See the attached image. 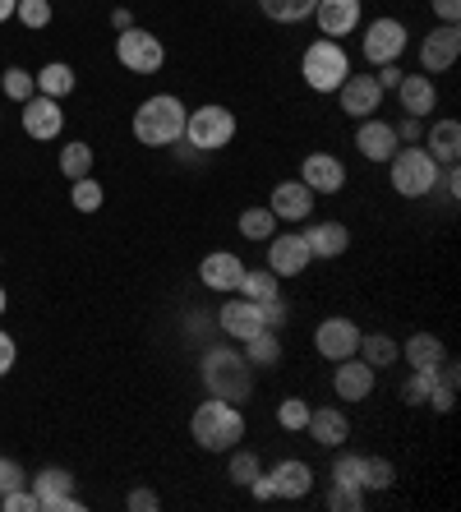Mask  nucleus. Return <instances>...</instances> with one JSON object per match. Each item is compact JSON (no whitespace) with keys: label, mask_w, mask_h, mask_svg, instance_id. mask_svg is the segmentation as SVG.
I'll return each instance as SVG.
<instances>
[{"label":"nucleus","mask_w":461,"mask_h":512,"mask_svg":"<svg viewBox=\"0 0 461 512\" xmlns=\"http://www.w3.org/2000/svg\"><path fill=\"white\" fill-rule=\"evenodd\" d=\"M185 116H190V107L176 93H153L148 102H139L130 130L143 148H176L185 139Z\"/></svg>","instance_id":"1"},{"label":"nucleus","mask_w":461,"mask_h":512,"mask_svg":"<svg viewBox=\"0 0 461 512\" xmlns=\"http://www.w3.org/2000/svg\"><path fill=\"white\" fill-rule=\"evenodd\" d=\"M190 434H194V443H199L203 453H231V448L245 439V416H240L236 402L208 397V402L194 406Z\"/></svg>","instance_id":"2"},{"label":"nucleus","mask_w":461,"mask_h":512,"mask_svg":"<svg viewBox=\"0 0 461 512\" xmlns=\"http://www.w3.org/2000/svg\"><path fill=\"white\" fill-rule=\"evenodd\" d=\"M203 388H208V397H222V402H245L254 393V365L245 360V351H236V346L203 351Z\"/></svg>","instance_id":"3"},{"label":"nucleus","mask_w":461,"mask_h":512,"mask_svg":"<svg viewBox=\"0 0 461 512\" xmlns=\"http://www.w3.org/2000/svg\"><path fill=\"white\" fill-rule=\"evenodd\" d=\"M300 74H305V88H314V93H337L346 84V74H351V56H346L342 42L319 37L300 56Z\"/></svg>","instance_id":"4"},{"label":"nucleus","mask_w":461,"mask_h":512,"mask_svg":"<svg viewBox=\"0 0 461 512\" xmlns=\"http://www.w3.org/2000/svg\"><path fill=\"white\" fill-rule=\"evenodd\" d=\"M236 111L222 107V102H208V107H194L185 116V143L194 153H222L226 143L236 139Z\"/></svg>","instance_id":"5"},{"label":"nucleus","mask_w":461,"mask_h":512,"mask_svg":"<svg viewBox=\"0 0 461 512\" xmlns=\"http://www.w3.org/2000/svg\"><path fill=\"white\" fill-rule=\"evenodd\" d=\"M388 167H392V190L402 194V199H425V194H434L438 176H443V167H438L425 148H397Z\"/></svg>","instance_id":"6"},{"label":"nucleus","mask_w":461,"mask_h":512,"mask_svg":"<svg viewBox=\"0 0 461 512\" xmlns=\"http://www.w3.org/2000/svg\"><path fill=\"white\" fill-rule=\"evenodd\" d=\"M116 60L130 74H157L166 65V47H162V37H153L148 28L134 24L125 33H116Z\"/></svg>","instance_id":"7"},{"label":"nucleus","mask_w":461,"mask_h":512,"mask_svg":"<svg viewBox=\"0 0 461 512\" xmlns=\"http://www.w3.org/2000/svg\"><path fill=\"white\" fill-rule=\"evenodd\" d=\"M360 51H365V60L379 70V65H397L406 51V24L402 19H374V24L365 28V42H360Z\"/></svg>","instance_id":"8"},{"label":"nucleus","mask_w":461,"mask_h":512,"mask_svg":"<svg viewBox=\"0 0 461 512\" xmlns=\"http://www.w3.org/2000/svg\"><path fill=\"white\" fill-rule=\"evenodd\" d=\"M309 263H314V254H309V245H305L300 231H272L268 236V273L300 277Z\"/></svg>","instance_id":"9"},{"label":"nucleus","mask_w":461,"mask_h":512,"mask_svg":"<svg viewBox=\"0 0 461 512\" xmlns=\"http://www.w3.org/2000/svg\"><path fill=\"white\" fill-rule=\"evenodd\" d=\"M33 494H37V512H83V503L74 499V476L60 471V466L37 471Z\"/></svg>","instance_id":"10"},{"label":"nucleus","mask_w":461,"mask_h":512,"mask_svg":"<svg viewBox=\"0 0 461 512\" xmlns=\"http://www.w3.org/2000/svg\"><path fill=\"white\" fill-rule=\"evenodd\" d=\"M355 346H360V323H351L346 314H332V319H323L319 328H314V351H319L323 360H346L355 356Z\"/></svg>","instance_id":"11"},{"label":"nucleus","mask_w":461,"mask_h":512,"mask_svg":"<svg viewBox=\"0 0 461 512\" xmlns=\"http://www.w3.org/2000/svg\"><path fill=\"white\" fill-rule=\"evenodd\" d=\"M461 56V28L457 24H438L425 33V42H420V70L425 74H443L452 70Z\"/></svg>","instance_id":"12"},{"label":"nucleus","mask_w":461,"mask_h":512,"mask_svg":"<svg viewBox=\"0 0 461 512\" xmlns=\"http://www.w3.org/2000/svg\"><path fill=\"white\" fill-rule=\"evenodd\" d=\"M314 199H319V194L309 190L305 180H277V185H272V199H268V213L277 217V222H309Z\"/></svg>","instance_id":"13"},{"label":"nucleus","mask_w":461,"mask_h":512,"mask_svg":"<svg viewBox=\"0 0 461 512\" xmlns=\"http://www.w3.org/2000/svg\"><path fill=\"white\" fill-rule=\"evenodd\" d=\"M337 102L351 120H365V116H379L383 107V88L374 74H346V84L337 88Z\"/></svg>","instance_id":"14"},{"label":"nucleus","mask_w":461,"mask_h":512,"mask_svg":"<svg viewBox=\"0 0 461 512\" xmlns=\"http://www.w3.org/2000/svg\"><path fill=\"white\" fill-rule=\"evenodd\" d=\"M374 383H379V370L355 356L337 360V370H332V393L342 397V402H365V397L374 393Z\"/></svg>","instance_id":"15"},{"label":"nucleus","mask_w":461,"mask_h":512,"mask_svg":"<svg viewBox=\"0 0 461 512\" xmlns=\"http://www.w3.org/2000/svg\"><path fill=\"white\" fill-rule=\"evenodd\" d=\"M360 5H365V0H319L309 19L319 24L323 37L342 42V37H351L355 28H360Z\"/></svg>","instance_id":"16"},{"label":"nucleus","mask_w":461,"mask_h":512,"mask_svg":"<svg viewBox=\"0 0 461 512\" xmlns=\"http://www.w3.org/2000/svg\"><path fill=\"white\" fill-rule=\"evenodd\" d=\"M355 148H360L365 162H392V153L402 148V139H397V130H392L388 120L365 116L360 125H355Z\"/></svg>","instance_id":"17"},{"label":"nucleus","mask_w":461,"mask_h":512,"mask_svg":"<svg viewBox=\"0 0 461 512\" xmlns=\"http://www.w3.org/2000/svg\"><path fill=\"white\" fill-rule=\"evenodd\" d=\"M217 328H222L231 342H245V337L263 333V314H259V300H245V296H231L222 300L217 310Z\"/></svg>","instance_id":"18"},{"label":"nucleus","mask_w":461,"mask_h":512,"mask_svg":"<svg viewBox=\"0 0 461 512\" xmlns=\"http://www.w3.org/2000/svg\"><path fill=\"white\" fill-rule=\"evenodd\" d=\"M240 277H245V259L231 250H213L208 259H199V282L208 291H217V296H231L240 286Z\"/></svg>","instance_id":"19"},{"label":"nucleus","mask_w":461,"mask_h":512,"mask_svg":"<svg viewBox=\"0 0 461 512\" xmlns=\"http://www.w3.org/2000/svg\"><path fill=\"white\" fill-rule=\"evenodd\" d=\"M60 125H65V111H60L56 97L33 93L24 102V130H28V139L51 143V139H60Z\"/></svg>","instance_id":"20"},{"label":"nucleus","mask_w":461,"mask_h":512,"mask_svg":"<svg viewBox=\"0 0 461 512\" xmlns=\"http://www.w3.org/2000/svg\"><path fill=\"white\" fill-rule=\"evenodd\" d=\"M300 180H305L314 194H342V185H346L342 157H332V153H309L305 162H300Z\"/></svg>","instance_id":"21"},{"label":"nucleus","mask_w":461,"mask_h":512,"mask_svg":"<svg viewBox=\"0 0 461 512\" xmlns=\"http://www.w3.org/2000/svg\"><path fill=\"white\" fill-rule=\"evenodd\" d=\"M392 93H397V102H402L406 116H415V120H429L434 107H438V88H434L429 74H402V84L392 88Z\"/></svg>","instance_id":"22"},{"label":"nucleus","mask_w":461,"mask_h":512,"mask_svg":"<svg viewBox=\"0 0 461 512\" xmlns=\"http://www.w3.org/2000/svg\"><path fill=\"white\" fill-rule=\"evenodd\" d=\"M305 434L319 443V448H342V443L351 439V420H346L337 406H309Z\"/></svg>","instance_id":"23"},{"label":"nucleus","mask_w":461,"mask_h":512,"mask_svg":"<svg viewBox=\"0 0 461 512\" xmlns=\"http://www.w3.org/2000/svg\"><path fill=\"white\" fill-rule=\"evenodd\" d=\"M268 480L277 499H305L309 489H314V466L300 462V457H286V462H277L268 471Z\"/></svg>","instance_id":"24"},{"label":"nucleus","mask_w":461,"mask_h":512,"mask_svg":"<svg viewBox=\"0 0 461 512\" xmlns=\"http://www.w3.org/2000/svg\"><path fill=\"white\" fill-rule=\"evenodd\" d=\"M420 139H425V153L434 157L438 167H457V162H461V125L452 116L434 120Z\"/></svg>","instance_id":"25"},{"label":"nucleus","mask_w":461,"mask_h":512,"mask_svg":"<svg viewBox=\"0 0 461 512\" xmlns=\"http://www.w3.org/2000/svg\"><path fill=\"white\" fill-rule=\"evenodd\" d=\"M300 236H305L314 259H342V254L351 250V231H346L342 222H309Z\"/></svg>","instance_id":"26"},{"label":"nucleus","mask_w":461,"mask_h":512,"mask_svg":"<svg viewBox=\"0 0 461 512\" xmlns=\"http://www.w3.org/2000/svg\"><path fill=\"white\" fill-rule=\"evenodd\" d=\"M402 360L411 365V370H438L443 360H448V346L438 342L434 333H415L402 342Z\"/></svg>","instance_id":"27"},{"label":"nucleus","mask_w":461,"mask_h":512,"mask_svg":"<svg viewBox=\"0 0 461 512\" xmlns=\"http://www.w3.org/2000/svg\"><path fill=\"white\" fill-rule=\"evenodd\" d=\"M355 356L365 360V365H374V370H388V365H397L402 346L392 342L388 333H360V346H355Z\"/></svg>","instance_id":"28"},{"label":"nucleus","mask_w":461,"mask_h":512,"mask_svg":"<svg viewBox=\"0 0 461 512\" xmlns=\"http://www.w3.org/2000/svg\"><path fill=\"white\" fill-rule=\"evenodd\" d=\"M33 84H37V93L42 97H70L74 93V84H79V79H74V70L70 65H65V60H51V65H42V70L33 74Z\"/></svg>","instance_id":"29"},{"label":"nucleus","mask_w":461,"mask_h":512,"mask_svg":"<svg viewBox=\"0 0 461 512\" xmlns=\"http://www.w3.org/2000/svg\"><path fill=\"white\" fill-rule=\"evenodd\" d=\"M236 296H245V300H272V296H282V277L277 273H268V268H245V277H240V286H236Z\"/></svg>","instance_id":"30"},{"label":"nucleus","mask_w":461,"mask_h":512,"mask_svg":"<svg viewBox=\"0 0 461 512\" xmlns=\"http://www.w3.org/2000/svg\"><path fill=\"white\" fill-rule=\"evenodd\" d=\"M240 346H245V360L254 365V370H268V365H277V360H282V337L268 333V328H263V333H254V337H245Z\"/></svg>","instance_id":"31"},{"label":"nucleus","mask_w":461,"mask_h":512,"mask_svg":"<svg viewBox=\"0 0 461 512\" xmlns=\"http://www.w3.org/2000/svg\"><path fill=\"white\" fill-rule=\"evenodd\" d=\"M397 485V466L388 457H360V489L365 494H383Z\"/></svg>","instance_id":"32"},{"label":"nucleus","mask_w":461,"mask_h":512,"mask_svg":"<svg viewBox=\"0 0 461 512\" xmlns=\"http://www.w3.org/2000/svg\"><path fill=\"white\" fill-rule=\"evenodd\" d=\"M319 0H259V10L268 14L272 24H305L309 14H314Z\"/></svg>","instance_id":"33"},{"label":"nucleus","mask_w":461,"mask_h":512,"mask_svg":"<svg viewBox=\"0 0 461 512\" xmlns=\"http://www.w3.org/2000/svg\"><path fill=\"white\" fill-rule=\"evenodd\" d=\"M88 171H93V148H88L83 139L65 143V148H60V176L79 180V176H88Z\"/></svg>","instance_id":"34"},{"label":"nucleus","mask_w":461,"mask_h":512,"mask_svg":"<svg viewBox=\"0 0 461 512\" xmlns=\"http://www.w3.org/2000/svg\"><path fill=\"white\" fill-rule=\"evenodd\" d=\"M70 203L79 208V213H97V208L107 203V190H102V180L79 176V180H74V190H70Z\"/></svg>","instance_id":"35"},{"label":"nucleus","mask_w":461,"mask_h":512,"mask_svg":"<svg viewBox=\"0 0 461 512\" xmlns=\"http://www.w3.org/2000/svg\"><path fill=\"white\" fill-rule=\"evenodd\" d=\"M236 227H240V236L245 240H268L272 231H277V217H272L268 208H245Z\"/></svg>","instance_id":"36"},{"label":"nucleus","mask_w":461,"mask_h":512,"mask_svg":"<svg viewBox=\"0 0 461 512\" xmlns=\"http://www.w3.org/2000/svg\"><path fill=\"white\" fill-rule=\"evenodd\" d=\"M277 425H282L286 434H300V429L309 425V402L305 397H282V402H277Z\"/></svg>","instance_id":"37"},{"label":"nucleus","mask_w":461,"mask_h":512,"mask_svg":"<svg viewBox=\"0 0 461 512\" xmlns=\"http://www.w3.org/2000/svg\"><path fill=\"white\" fill-rule=\"evenodd\" d=\"M0 88H5V97H10V102H19V107H24L28 97L37 93L33 74H28V70H19V65H10V70L0 74Z\"/></svg>","instance_id":"38"},{"label":"nucleus","mask_w":461,"mask_h":512,"mask_svg":"<svg viewBox=\"0 0 461 512\" xmlns=\"http://www.w3.org/2000/svg\"><path fill=\"white\" fill-rule=\"evenodd\" d=\"M259 471H263L259 453H249V448H231V466H226V476L236 480V485H249Z\"/></svg>","instance_id":"39"},{"label":"nucleus","mask_w":461,"mask_h":512,"mask_svg":"<svg viewBox=\"0 0 461 512\" xmlns=\"http://www.w3.org/2000/svg\"><path fill=\"white\" fill-rule=\"evenodd\" d=\"M14 19L24 28H47L51 19H56V10H51V0H19V5H14Z\"/></svg>","instance_id":"40"},{"label":"nucleus","mask_w":461,"mask_h":512,"mask_svg":"<svg viewBox=\"0 0 461 512\" xmlns=\"http://www.w3.org/2000/svg\"><path fill=\"white\" fill-rule=\"evenodd\" d=\"M323 503H328L332 512H360V508H365V489L337 485V480H332V485H328V499H323Z\"/></svg>","instance_id":"41"},{"label":"nucleus","mask_w":461,"mask_h":512,"mask_svg":"<svg viewBox=\"0 0 461 512\" xmlns=\"http://www.w3.org/2000/svg\"><path fill=\"white\" fill-rule=\"evenodd\" d=\"M434 379H438V370H411V379L402 383V402H406V406H425V397H429V388H434Z\"/></svg>","instance_id":"42"},{"label":"nucleus","mask_w":461,"mask_h":512,"mask_svg":"<svg viewBox=\"0 0 461 512\" xmlns=\"http://www.w3.org/2000/svg\"><path fill=\"white\" fill-rule=\"evenodd\" d=\"M259 314H263V328H268V333H282L286 323H291V305H286L282 296L263 300V305H259Z\"/></svg>","instance_id":"43"},{"label":"nucleus","mask_w":461,"mask_h":512,"mask_svg":"<svg viewBox=\"0 0 461 512\" xmlns=\"http://www.w3.org/2000/svg\"><path fill=\"white\" fill-rule=\"evenodd\" d=\"M332 480H337V485H355V489H360V457H355V453H337V462H332Z\"/></svg>","instance_id":"44"},{"label":"nucleus","mask_w":461,"mask_h":512,"mask_svg":"<svg viewBox=\"0 0 461 512\" xmlns=\"http://www.w3.org/2000/svg\"><path fill=\"white\" fill-rule=\"evenodd\" d=\"M0 508L5 512H37L33 485H19V489H10V494H0Z\"/></svg>","instance_id":"45"},{"label":"nucleus","mask_w":461,"mask_h":512,"mask_svg":"<svg viewBox=\"0 0 461 512\" xmlns=\"http://www.w3.org/2000/svg\"><path fill=\"white\" fill-rule=\"evenodd\" d=\"M19 485H28V471L14 457H0V494H10V489H19Z\"/></svg>","instance_id":"46"},{"label":"nucleus","mask_w":461,"mask_h":512,"mask_svg":"<svg viewBox=\"0 0 461 512\" xmlns=\"http://www.w3.org/2000/svg\"><path fill=\"white\" fill-rule=\"evenodd\" d=\"M125 508H130V512H157V508H162V499H157L153 489H130Z\"/></svg>","instance_id":"47"},{"label":"nucleus","mask_w":461,"mask_h":512,"mask_svg":"<svg viewBox=\"0 0 461 512\" xmlns=\"http://www.w3.org/2000/svg\"><path fill=\"white\" fill-rule=\"evenodd\" d=\"M429 10L438 14V24H457V19H461V0H429Z\"/></svg>","instance_id":"48"},{"label":"nucleus","mask_w":461,"mask_h":512,"mask_svg":"<svg viewBox=\"0 0 461 512\" xmlns=\"http://www.w3.org/2000/svg\"><path fill=\"white\" fill-rule=\"evenodd\" d=\"M14 360H19V346H14L10 333H0V379L14 370Z\"/></svg>","instance_id":"49"},{"label":"nucleus","mask_w":461,"mask_h":512,"mask_svg":"<svg viewBox=\"0 0 461 512\" xmlns=\"http://www.w3.org/2000/svg\"><path fill=\"white\" fill-rule=\"evenodd\" d=\"M392 130H397V139H402V143H415V139H420V134H425V120L406 116L402 125H392Z\"/></svg>","instance_id":"50"},{"label":"nucleus","mask_w":461,"mask_h":512,"mask_svg":"<svg viewBox=\"0 0 461 512\" xmlns=\"http://www.w3.org/2000/svg\"><path fill=\"white\" fill-rule=\"evenodd\" d=\"M374 79H379L383 93H392V88L402 84V70H397V65H379V70H374Z\"/></svg>","instance_id":"51"},{"label":"nucleus","mask_w":461,"mask_h":512,"mask_svg":"<svg viewBox=\"0 0 461 512\" xmlns=\"http://www.w3.org/2000/svg\"><path fill=\"white\" fill-rule=\"evenodd\" d=\"M438 185L448 190V199H457V194H461V171H457V167H443V176H438Z\"/></svg>","instance_id":"52"},{"label":"nucleus","mask_w":461,"mask_h":512,"mask_svg":"<svg viewBox=\"0 0 461 512\" xmlns=\"http://www.w3.org/2000/svg\"><path fill=\"white\" fill-rule=\"evenodd\" d=\"M111 24H116V33H125V28H134V14L130 10H111Z\"/></svg>","instance_id":"53"},{"label":"nucleus","mask_w":461,"mask_h":512,"mask_svg":"<svg viewBox=\"0 0 461 512\" xmlns=\"http://www.w3.org/2000/svg\"><path fill=\"white\" fill-rule=\"evenodd\" d=\"M14 5H19V0H0V24H5V19H14Z\"/></svg>","instance_id":"54"},{"label":"nucleus","mask_w":461,"mask_h":512,"mask_svg":"<svg viewBox=\"0 0 461 512\" xmlns=\"http://www.w3.org/2000/svg\"><path fill=\"white\" fill-rule=\"evenodd\" d=\"M5 305H10V296H5V286H0V314H5Z\"/></svg>","instance_id":"55"}]
</instances>
